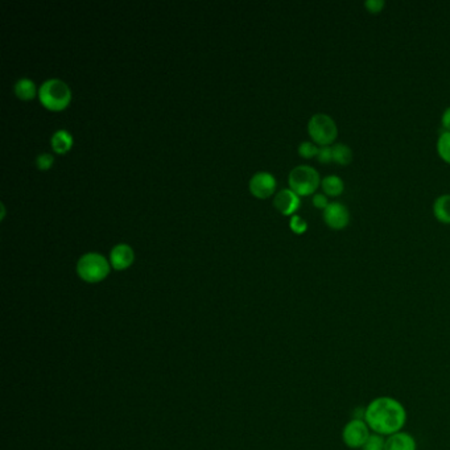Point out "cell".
Listing matches in <instances>:
<instances>
[{"label": "cell", "instance_id": "1", "mask_svg": "<svg viewBox=\"0 0 450 450\" xmlns=\"http://www.w3.org/2000/svg\"><path fill=\"white\" fill-rule=\"evenodd\" d=\"M407 417L405 405L391 396L372 399L363 412V419L371 432L384 437L403 430L407 424Z\"/></svg>", "mask_w": 450, "mask_h": 450}, {"label": "cell", "instance_id": "2", "mask_svg": "<svg viewBox=\"0 0 450 450\" xmlns=\"http://www.w3.org/2000/svg\"><path fill=\"white\" fill-rule=\"evenodd\" d=\"M38 99L48 110L59 111L68 107L71 99V92L66 82L59 78H49L40 86Z\"/></svg>", "mask_w": 450, "mask_h": 450}, {"label": "cell", "instance_id": "3", "mask_svg": "<svg viewBox=\"0 0 450 450\" xmlns=\"http://www.w3.org/2000/svg\"><path fill=\"white\" fill-rule=\"evenodd\" d=\"M77 274L87 283H98L110 272V262L99 253L82 255L77 262Z\"/></svg>", "mask_w": 450, "mask_h": 450}, {"label": "cell", "instance_id": "4", "mask_svg": "<svg viewBox=\"0 0 450 450\" xmlns=\"http://www.w3.org/2000/svg\"><path fill=\"white\" fill-rule=\"evenodd\" d=\"M288 183L290 189L299 196H309L317 190L321 178L311 165H297L289 172Z\"/></svg>", "mask_w": 450, "mask_h": 450}, {"label": "cell", "instance_id": "5", "mask_svg": "<svg viewBox=\"0 0 450 450\" xmlns=\"http://www.w3.org/2000/svg\"><path fill=\"white\" fill-rule=\"evenodd\" d=\"M308 132L311 138L323 146H329L335 141L338 135V128L335 119L328 114L318 113L309 119L308 122Z\"/></svg>", "mask_w": 450, "mask_h": 450}, {"label": "cell", "instance_id": "6", "mask_svg": "<svg viewBox=\"0 0 450 450\" xmlns=\"http://www.w3.org/2000/svg\"><path fill=\"white\" fill-rule=\"evenodd\" d=\"M371 433L363 417H354L342 429V441L350 449H362Z\"/></svg>", "mask_w": 450, "mask_h": 450}, {"label": "cell", "instance_id": "7", "mask_svg": "<svg viewBox=\"0 0 450 450\" xmlns=\"http://www.w3.org/2000/svg\"><path fill=\"white\" fill-rule=\"evenodd\" d=\"M323 220L329 227L341 230L350 222V211L346 205L341 202H330L323 210Z\"/></svg>", "mask_w": 450, "mask_h": 450}, {"label": "cell", "instance_id": "8", "mask_svg": "<svg viewBox=\"0 0 450 450\" xmlns=\"http://www.w3.org/2000/svg\"><path fill=\"white\" fill-rule=\"evenodd\" d=\"M250 192L258 198L271 196L276 188V178L269 172H256L250 180Z\"/></svg>", "mask_w": 450, "mask_h": 450}, {"label": "cell", "instance_id": "9", "mask_svg": "<svg viewBox=\"0 0 450 450\" xmlns=\"http://www.w3.org/2000/svg\"><path fill=\"white\" fill-rule=\"evenodd\" d=\"M274 205L281 214L293 216V213L300 208V196L295 193L292 189H281L275 196Z\"/></svg>", "mask_w": 450, "mask_h": 450}, {"label": "cell", "instance_id": "10", "mask_svg": "<svg viewBox=\"0 0 450 450\" xmlns=\"http://www.w3.org/2000/svg\"><path fill=\"white\" fill-rule=\"evenodd\" d=\"M134 250L127 243L115 244L110 251V265L115 269H126L134 262Z\"/></svg>", "mask_w": 450, "mask_h": 450}, {"label": "cell", "instance_id": "11", "mask_svg": "<svg viewBox=\"0 0 450 450\" xmlns=\"http://www.w3.org/2000/svg\"><path fill=\"white\" fill-rule=\"evenodd\" d=\"M384 450H417L416 439L408 432L400 430L386 437V449Z\"/></svg>", "mask_w": 450, "mask_h": 450}, {"label": "cell", "instance_id": "12", "mask_svg": "<svg viewBox=\"0 0 450 450\" xmlns=\"http://www.w3.org/2000/svg\"><path fill=\"white\" fill-rule=\"evenodd\" d=\"M52 148L57 153H65L73 146V136L66 129H57L50 138Z\"/></svg>", "mask_w": 450, "mask_h": 450}, {"label": "cell", "instance_id": "13", "mask_svg": "<svg viewBox=\"0 0 450 450\" xmlns=\"http://www.w3.org/2000/svg\"><path fill=\"white\" fill-rule=\"evenodd\" d=\"M13 90H15V94H16L17 98H20L23 101H29V99L35 98V82L32 81L31 78H28V77L19 78L17 81L15 82Z\"/></svg>", "mask_w": 450, "mask_h": 450}, {"label": "cell", "instance_id": "14", "mask_svg": "<svg viewBox=\"0 0 450 450\" xmlns=\"http://www.w3.org/2000/svg\"><path fill=\"white\" fill-rule=\"evenodd\" d=\"M435 217L442 223H450V195L437 197L433 204Z\"/></svg>", "mask_w": 450, "mask_h": 450}, {"label": "cell", "instance_id": "15", "mask_svg": "<svg viewBox=\"0 0 450 450\" xmlns=\"http://www.w3.org/2000/svg\"><path fill=\"white\" fill-rule=\"evenodd\" d=\"M321 184H323V192L329 196H339L344 193V189H345L344 180L335 174H329L323 177Z\"/></svg>", "mask_w": 450, "mask_h": 450}, {"label": "cell", "instance_id": "16", "mask_svg": "<svg viewBox=\"0 0 450 450\" xmlns=\"http://www.w3.org/2000/svg\"><path fill=\"white\" fill-rule=\"evenodd\" d=\"M333 162H338L341 165H346L353 160V150L344 143H337L333 147Z\"/></svg>", "mask_w": 450, "mask_h": 450}, {"label": "cell", "instance_id": "17", "mask_svg": "<svg viewBox=\"0 0 450 450\" xmlns=\"http://www.w3.org/2000/svg\"><path fill=\"white\" fill-rule=\"evenodd\" d=\"M437 150L441 159L450 162V131H445L437 140Z\"/></svg>", "mask_w": 450, "mask_h": 450}, {"label": "cell", "instance_id": "18", "mask_svg": "<svg viewBox=\"0 0 450 450\" xmlns=\"http://www.w3.org/2000/svg\"><path fill=\"white\" fill-rule=\"evenodd\" d=\"M386 449V437L377 435V433H371L369 440L366 441V444L362 447L360 450H384Z\"/></svg>", "mask_w": 450, "mask_h": 450}, {"label": "cell", "instance_id": "19", "mask_svg": "<svg viewBox=\"0 0 450 450\" xmlns=\"http://www.w3.org/2000/svg\"><path fill=\"white\" fill-rule=\"evenodd\" d=\"M318 150H320V148H318L316 144H313L312 141H302L300 146H299V153H300L302 157H305V159L317 156Z\"/></svg>", "mask_w": 450, "mask_h": 450}, {"label": "cell", "instance_id": "20", "mask_svg": "<svg viewBox=\"0 0 450 450\" xmlns=\"http://www.w3.org/2000/svg\"><path fill=\"white\" fill-rule=\"evenodd\" d=\"M289 226H290V229L295 231L296 234H302V232H305L307 229H308L307 220H304L300 216H297V214H293V216L290 217Z\"/></svg>", "mask_w": 450, "mask_h": 450}, {"label": "cell", "instance_id": "21", "mask_svg": "<svg viewBox=\"0 0 450 450\" xmlns=\"http://www.w3.org/2000/svg\"><path fill=\"white\" fill-rule=\"evenodd\" d=\"M55 162V159L50 153H40L37 157H36V165L40 171H48Z\"/></svg>", "mask_w": 450, "mask_h": 450}, {"label": "cell", "instance_id": "22", "mask_svg": "<svg viewBox=\"0 0 450 450\" xmlns=\"http://www.w3.org/2000/svg\"><path fill=\"white\" fill-rule=\"evenodd\" d=\"M317 157H318V162H323V164L333 162V150H332V147H329V146L320 147Z\"/></svg>", "mask_w": 450, "mask_h": 450}, {"label": "cell", "instance_id": "23", "mask_svg": "<svg viewBox=\"0 0 450 450\" xmlns=\"http://www.w3.org/2000/svg\"><path fill=\"white\" fill-rule=\"evenodd\" d=\"M312 201L313 205H314L316 208L323 209V210L330 204V202L328 201V197L323 195V193H316V195L313 196Z\"/></svg>", "mask_w": 450, "mask_h": 450}, {"label": "cell", "instance_id": "24", "mask_svg": "<svg viewBox=\"0 0 450 450\" xmlns=\"http://www.w3.org/2000/svg\"><path fill=\"white\" fill-rule=\"evenodd\" d=\"M365 6L370 12H381V8L386 6V1L384 0H367L365 3Z\"/></svg>", "mask_w": 450, "mask_h": 450}, {"label": "cell", "instance_id": "25", "mask_svg": "<svg viewBox=\"0 0 450 450\" xmlns=\"http://www.w3.org/2000/svg\"><path fill=\"white\" fill-rule=\"evenodd\" d=\"M441 123H442V127L445 128L447 131H450V106L444 111L442 118H441Z\"/></svg>", "mask_w": 450, "mask_h": 450}]
</instances>
